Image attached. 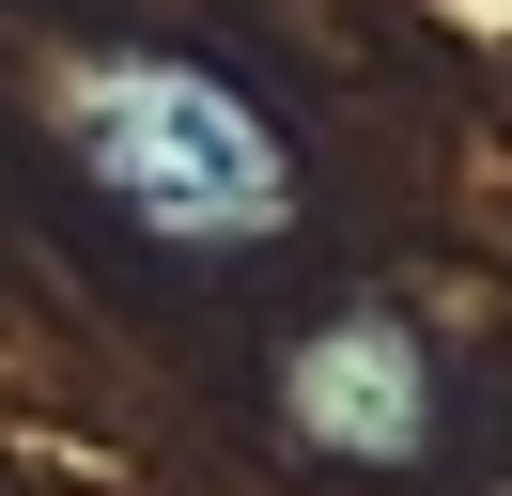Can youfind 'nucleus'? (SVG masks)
Masks as SVG:
<instances>
[{"mask_svg":"<svg viewBox=\"0 0 512 496\" xmlns=\"http://www.w3.org/2000/svg\"><path fill=\"white\" fill-rule=\"evenodd\" d=\"M63 140L140 233L171 248H264L295 233V155L218 62H171V47H109V62H63Z\"/></svg>","mask_w":512,"mask_h":496,"instance_id":"1","label":"nucleus"},{"mask_svg":"<svg viewBox=\"0 0 512 496\" xmlns=\"http://www.w3.org/2000/svg\"><path fill=\"white\" fill-rule=\"evenodd\" d=\"M280 403H295V434L342 450V465H419V434H435V357H419L404 310H326L280 357Z\"/></svg>","mask_w":512,"mask_h":496,"instance_id":"2","label":"nucleus"}]
</instances>
